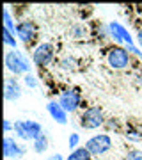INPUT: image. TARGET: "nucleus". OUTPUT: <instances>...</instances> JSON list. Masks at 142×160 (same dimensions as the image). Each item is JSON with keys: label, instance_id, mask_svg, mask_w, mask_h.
<instances>
[{"label": "nucleus", "instance_id": "f257e3e1", "mask_svg": "<svg viewBox=\"0 0 142 160\" xmlns=\"http://www.w3.org/2000/svg\"><path fill=\"white\" fill-rule=\"evenodd\" d=\"M4 64L12 77H25L32 69V59H28V55L22 50H7L4 55Z\"/></svg>", "mask_w": 142, "mask_h": 160}, {"label": "nucleus", "instance_id": "f03ea898", "mask_svg": "<svg viewBox=\"0 0 142 160\" xmlns=\"http://www.w3.org/2000/svg\"><path fill=\"white\" fill-rule=\"evenodd\" d=\"M105 123H107V116L100 105L85 107L78 116V125L84 130H96L100 126H105Z\"/></svg>", "mask_w": 142, "mask_h": 160}, {"label": "nucleus", "instance_id": "7ed1b4c3", "mask_svg": "<svg viewBox=\"0 0 142 160\" xmlns=\"http://www.w3.org/2000/svg\"><path fill=\"white\" fill-rule=\"evenodd\" d=\"M105 61H107L108 68L121 71L131 66V53L126 50V46H119V45H112L105 53Z\"/></svg>", "mask_w": 142, "mask_h": 160}, {"label": "nucleus", "instance_id": "20e7f679", "mask_svg": "<svg viewBox=\"0 0 142 160\" xmlns=\"http://www.w3.org/2000/svg\"><path fill=\"white\" fill-rule=\"evenodd\" d=\"M55 45L53 43H48V41H43V43H37L32 50V64H36L37 68H48L53 61H55Z\"/></svg>", "mask_w": 142, "mask_h": 160}, {"label": "nucleus", "instance_id": "39448f33", "mask_svg": "<svg viewBox=\"0 0 142 160\" xmlns=\"http://www.w3.org/2000/svg\"><path fill=\"white\" fill-rule=\"evenodd\" d=\"M57 102L61 103V107H62L68 114H75V112H78L80 107H82L84 96H82V92H80L78 87H68V89H62V91L59 92Z\"/></svg>", "mask_w": 142, "mask_h": 160}, {"label": "nucleus", "instance_id": "423d86ee", "mask_svg": "<svg viewBox=\"0 0 142 160\" xmlns=\"http://www.w3.org/2000/svg\"><path fill=\"white\" fill-rule=\"evenodd\" d=\"M16 38L27 48L32 46L37 41V38H39V27H37V23L34 20H28V18L27 20H20L18 22V29H16Z\"/></svg>", "mask_w": 142, "mask_h": 160}, {"label": "nucleus", "instance_id": "0eeeda50", "mask_svg": "<svg viewBox=\"0 0 142 160\" xmlns=\"http://www.w3.org/2000/svg\"><path fill=\"white\" fill-rule=\"evenodd\" d=\"M114 146V141L110 137V133L107 132H103V133H96V135H92L91 139H87L85 141V148L89 149V153L92 157H103V155H107Z\"/></svg>", "mask_w": 142, "mask_h": 160}, {"label": "nucleus", "instance_id": "6e6552de", "mask_svg": "<svg viewBox=\"0 0 142 160\" xmlns=\"http://www.w3.org/2000/svg\"><path fill=\"white\" fill-rule=\"evenodd\" d=\"M108 38L119 46H133L135 45V38L130 34V30L126 29L123 23L119 22H108Z\"/></svg>", "mask_w": 142, "mask_h": 160}, {"label": "nucleus", "instance_id": "1a4fd4ad", "mask_svg": "<svg viewBox=\"0 0 142 160\" xmlns=\"http://www.w3.org/2000/svg\"><path fill=\"white\" fill-rule=\"evenodd\" d=\"M27 153V148L23 146V144L18 142L16 137H12V135H4V157L7 160L9 158H22L23 155Z\"/></svg>", "mask_w": 142, "mask_h": 160}, {"label": "nucleus", "instance_id": "9d476101", "mask_svg": "<svg viewBox=\"0 0 142 160\" xmlns=\"http://www.w3.org/2000/svg\"><path fill=\"white\" fill-rule=\"evenodd\" d=\"M23 94V87L16 77H6V86H4V98L7 102H18Z\"/></svg>", "mask_w": 142, "mask_h": 160}, {"label": "nucleus", "instance_id": "9b49d317", "mask_svg": "<svg viewBox=\"0 0 142 160\" xmlns=\"http://www.w3.org/2000/svg\"><path fill=\"white\" fill-rule=\"evenodd\" d=\"M46 112L50 116L53 121H57L59 125H66L68 123V112L61 107V103L57 102V100H50V102L46 103Z\"/></svg>", "mask_w": 142, "mask_h": 160}, {"label": "nucleus", "instance_id": "f8f14e48", "mask_svg": "<svg viewBox=\"0 0 142 160\" xmlns=\"http://www.w3.org/2000/svg\"><path fill=\"white\" fill-rule=\"evenodd\" d=\"M68 34H69V38L75 39V41L85 39V38H89V36H91V27H89V25H85V23H82V22H76V23H73V25L69 27Z\"/></svg>", "mask_w": 142, "mask_h": 160}, {"label": "nucleus", "instance_id": "ddd939ff", "mask_svg": "<svg viewBox=\"0 0 142 160\" xmlns=\"http://www.w3.org/2000/svg\"><path fill=\"white\" fill-rule=\"evenodd\" d=\"M125 139L126 141H130V142H140L142 141V126L133 123V121H128L125 125Z\"/></svg>", "mask_w": 142, "mask_h": 160}, {"label": "nucleus", "instance_id": "4468645a", "mask_svg": "<svg viewBox=\"0 0 142 160\" xmlns=\"http://www.w3.org/2000/svg\"><path fill=\"white\" fill-rule=\"evenodd\" d=\"M23 125H25V132H27L28 141H36V139L45 132L43 126H41V123H37V121H34V119H23Z\"/></svg>", "mask_w": 142, "mask_h": 160}, {"label": "nucleus", "instance_id": "2eb2a0df", "mask_svg": "<svg viewBox=\"0 0 142 160\" xmlns=\"http://www.w3.org/2000/svg\"><path fill=\"white\" fill-rule=\"evenodd\" d=\"M48 146H50V139H48V133L46 132H43L36 141H32V148H34V151L37 155L45 153L46 149H48Z\"/></svg>", "mask_w": 142, "mask_h": 160}, {"label": "nucleus", "instance_id": "dca6fc26", "mask_svg": "<svg viewBox=\"0 0 142 160\" xmlns=\"http://www.w3.org/2000/svg\"><path fill=\"white\" fill-rule=\"evenodd\" d=\"M91 153H89V149L85 148V146H80V148L73 149V151H69V155L66 157V160H92Z\"/></svg>", "mask_w": 142, "mask_h": 160}, {"label": "nucleus", "instance_id": "f3484780", "mask_svg": "<svg viewBox=\"0 0 142 160\" xmlns=\"http://www.w3.org/2000/svg\"><path fill=\"white\" fill-rule=\"evenodd\" d=\"M2 39H4V46L9 50H18V38L7 29L2 30Z\"/></svg>", "mask_w": 142, "mask_h": 160}, {"label": "nucleus", "instance_id": "a211bd4d", "mask_svg": "<svg viewBox=\"0 0 142 160\" xmlns=\"http://www.w3.org/2000/svg\"><path fill=\"white\" fill-rule=\"evenodd\" d=\"M4 29H7L9 32L16 36V29H18V23L14 22V18H12L11 11H9V7H4Z\"/></svg>", "mask_w": 142, "mask_h": 160}, {"label": "nucleus", "instance_id": "6ab92c4d", "mask_svg": "<svg viewBox=\"0 0 142 160\" xmlns=\"http://www.w3.org/2000/svg\"><path fill=\"white\" fill-rule=\"evenodd\" d=\"M57 66H59V69H62V71H75L76 69V59L71 57V55H66V57L59 59Z\"/></svg>", "mask_w": 142, "mask_h": 160}, {"label": "nucleus", "instance_id": "aec40b11", "mask_svg": "<svg viewBox=\"0 0 142 160\" xmlns=\"http://www.w3.org/2000/svg\"><path fill=\"white\" fill-rule=\"evenodd\" d=\"M12 133H14V137L20 139V141H28L27 132H25V125H23V119L14 121V128H12Z\"/></svg>", "mask_w": 142, "mask_h": 160}, {"label": "nucleus", "instance_id": "412c9836", "mask_svg": "<svg viewBox=\"0 0 142 160\" xmlns=\"http://www.w3.org/2000/svg\"><path fill=\"white\" fill-rule=\"evenodd\" d=\"M105 128H107L108 132H123L125 128H123V125H121V121L117 119V118H107V123H105ZM107 132V133H108Z\"/></svg>", "mask_w": 142, "mask_h": 160}, {"label": "nucleus", "instance_id": "4be33fe9", "mask_svg": "<svg viewBox=\"0 0 142 160\" xmlns=\"http://www.w3.org/2000/svg\"><path fill=\"white\" fill-rule=\"evenodd\" d=\"M23 84H25L28 89H36V87L39 86V80H37V77H36V75L28 73V75H25V77H23Z\"/></svg>", "mask_w": 142, "mask_h": 160}, {"label": "nucleus", "instance_id": "5701e85b", "mask_svg": "<svg viewBox=\"0 0 142 160\" xmlns=\"http://www.w3.org/2000/svg\"><path fill=\"white\" fill-rule=\"evenodd\" d=\"M68 148L71 149V151L76 149V148H80V135L76 133V132H73V133L68 137Z\"/></svg>", "mask_w": 142, "mask_h": 160}, {"label": "nucleus", "instance_id": "b1692460", "mask_svg": "<svg viewBox=\"0 0 142 160\" xmlns=\"http://www.w3.org/2000/svg\"><path fill=\"white\" fill-rule=\"evenodd\" d=\"M125 160H142V151L140 149H130L128 153L125 155Z\"/></svg>", "mask_w": 142, "mask_h": 160}, {"label": "nucleus", "instance_id": "393cba45", "mask_svg": "<svg viewBox=\"0 0 142 160\" xmlns=\"http://www.w3.org/2000/svg\"><path fill=\"white\" fill-rule=\"evenodd\" d=\"M12 128H14V123H11V119H4V133H9V132H12Z\"/></svg>", "mask_w": 142, "mask_h": 160}, {"label": "nucleus", "instance_id": "a878e982", "mask_svg": "<svg viewBox=\"0 0 142 160\" xmlns=\"http://www.w3.org/2000/svg\"><path fill=\"white\" fill-rule=\"evenodd\" d=\"M135 41H137V46L142 50V27L137 30V36H135Z\"/></svg>", "mask_w": 142, "mask_h": 160}, {"label": "nucleus", "instance_id": "bb28decb", "mask_svg": "<svg viewBox=\"0 0 142 160\" xmlns=\"http://www.w3.org/2000/svg\"><path fill=\"white\" fill-rule=\"evenodd\" d=\"M48 160H66V158H64L61 153H53V155H50V157H48Z\"/></svg>", "mask_w": 142, "mask_h": 160}, {"label": "nucleus", "instance_id": "cd10ccee", "mask_svg": "<svg viewBox=\"0 0 142 160\" xmlns=\"http://www.w3.org/2000/svg\"><path fill=\"white\" fill-rule=\"evenodd\" d=\"M137 82H139V84H142V73L139 75V78H137Z\"/></svg>", "mask_w": 142, "mask_h": 160}, {"label": "nucleus", "instance_id": "c85d7f7f", "mask_svg": "<svg viewBox=\"0 0 142 160\" xmlns=\"http://www.w3.org/2000/svg\"><path fill=\"white\" fill-rule=\"evenodd\" d=\"M6 160H7V158H6Z\"/></svg>", "mask_w": 142, "mask_h": 160}]
</instances>
